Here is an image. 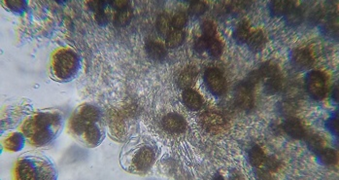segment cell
I'll list each match as a JSON object with an SVG mask.
<instances>
[{
    "mask_svg": "<svg viewBox=\"0 0 339 180\" xmlns=\"http://www.w3.org/2000/svg\"><path fill=\"white\" fill-rule=\"evenodd\" d=\"M6 4L13 11H22L25 8V0H6Z\"/></svg>",
    "mask_w": 339,
    "mask_h": 180,
    "instance_id": "obj_35",
    "label": "cell"
},
{
    "mask_svg": "<svg viewBox=\"0 0 339 180\" xmlns=\"http://www.w3.org/2000/svg\"><path fill=\"white\" fill-rule=\"evenodd\" d=\"M296 7L295 0H271L269 9L273 16H286Z\"/></svg>",
    "mask_w": 339,
    "mask_h": 180,
    "instance_id": "obj_9",
    "label": "cell"
},
{
    "mask_svg": "<svg viewBox=\"0 0 339 180\" xmlns=\"http://www.w3.org/2000/svg\"><path fill=\"white\" fill-rule=\"evenodd\" d=\"M98 115L99 114H98L97 109L88 106L83 108V110L81 111L80 117H82L88 123H92L98 119Z\"/></svg>",
    "mask_w": 339,
    "mask_h": 180,
    "instance_id": "obj_24",
    "label": "cell"
},
{
    "mask_svg": "<svg viewBox=\"0 0 339 180\" xmlns=\"http://www.w3.org/2000/svg\"><path fill=\"white\" fill-rule=\"evenodd\" d=\"M306 90L312 99L316 101L323 100L327 92L325 74L318 71L310 72L306 77Z\"/></svg>",
    "mask_w": 339,
    "mask_h": 180,
    "instance_id": "obj_1",
    "label": "cell"
},
{
    "mask_svg": "<svg viewBox=\"0 0 339 180\" xmlns=\"http://www.w3.org/2000/svg\"><path fill=\"white\" fill-rule=\"evenodd\" d=\"M284 131L295 140H302L305 136V131L301 121L296 118H289L283 124Z\"/></svg>",
    "mask_w": 339,
    "mask_h": 180,
    "instance_id": "obj_10",
    "label": "cell"
},
{
    "mask_svg": "<svg viewBox=\"0 0 339 180\" xmlns=\"http://www.w3.org/2000/svg\"><path fill=\"white\" fill-rule=\"evenodd\" d=\"M86 134H87V139L91 143H96L100 137L98 129L93 125L88 126V128L86 129Z\"/></svg>",
    "mask_w": 339,
    "mask_h": 180,
    "instance_id": "obj_31",
    "label": "cell"
},
{
    "mask_svg": "<svg viewBox=\"0 0 339 180\" xmlns=\"http://www.w3.org/2000/svg\"><path fill=\"white\" fill-rule=\"evenodd\" d=\"M204 82L207 89L217 97L223 96L226 91V81L223 73L217 69H209L204 73Z\"/></svg>",
    "mask_w": 339,
    "mask_h": 180,
    "instance_id": "obj_3",
    "label": "cell"
},
{
    "mask_svg": "<svg viewBox=\"0 0 339 180\" xmlns=\"http://www.w3.org/2000/svg\"><path fill=\"white\" fill-rule=\"evenodd\" d=\"M266 160H267V157L265 156L263 149L260 146L255 145L251 148L249 152V162L253 167L257 169L264 168Z\"/></svg>",
    "mask_w": 339,
    "mask_h": 180,
    "instance_id": "obj_15",
    "label": "cell"
},
{
    "mask_svg": "<svg viewBox=\"0 0 339 180\" xmlns=\"http://www.w3.org/2000/svg\"><path fill=\"white\" fill-rule=\"evenodd\" d=\"M319 160L325 166H334L338 163V154L331 148H323L319 153Z\"/></svg>",
    "mask_w": 339,
    "mask_h": 180,
    "instance_id": "obj_21",
    "label": "cell"
},
{
    "mask_svg": "<svg viewBox=\"0 0 339 180\" xmlns=\"http://www.w3.org/2000/svg\"><path fill=\"white\" fill-rule=\"evenodd\" d=\"M185 38V33L181 30H175L173 32H170L168 36H166V46L171 49L178 48L184 43Z\"/></svg>",
    "mask_w": 339,
    "mask_h": 180,
    "instance_id": "obj_20",
    "label": "cell"
},
{
    "mask_svg": "<svg viewBox=\"0 0 339 180\" xmlns=\"http://www.w3.org/2000/svg\"><path fill=\"white\" fill-rule=\"evenodd\" d=\"M264 167H266L267 170H268L269 172H275V171H277L278 168H279V163H278V161H277L276 159H274V158H270V159L267 158Z\"/></svg>",
    "mask_w": 339,
    "mask_h": 180,
    "instance_id": "obj_37",
    "label": "cell"
},
{
    "mask_svg": "<svg viewBox=\"0 0 339 180\" xmlns=\"http://www.w3.org/2000/svg\"><path fill=\"white\" fill-rule=\"evenodd\" d=\"M95 20L99 25H102V26L106 25V23L108 22V18H107V15L105 14L104 10H101V11L95 13Z\"/></svg>",
    "mask_w": 339,
    "mask_h": 180,
    "instance_id": "obj_38",
    "label": "cell"
},
{
    "mask_svg": "<svg viewBox=\"0 0 339 180\" xmlns=\"http://www.w3.org/2000/svg\"><path fill=\"white\" fill-rule=\"evenodd\" d=\"M291 61L295 69L299 71L308 70L313 65V59L310 52L306 49H297L291 56Z\"/></svg>",
    "mask_w": 339,
    "mask_h": 180,
    "instance_id": "obj_7",
    "label": "cell"
},
{
    "mask_svg": "<svg viewBox=\"0 0 339 180\" xmlns=\"http://www.w3.org/2000/svg\"><path fill=\"white\" fill-rule=\"evenodd\" d=\"M170 27H171V21L166 14H161L157 17L155 28H156L157 33L160 36H168V34L170 33Z\"/></svg>",
    "mask_w": 339,
    "mask_h": 180,
    "instance_id": "obj_22",
    "label": "cell"
},
{
    "mask_svg": "<svg viewBox=\"0 0 339 180\" xmlns=\"http://www.w3.org/2000/svg\"><path fill=\"white\" fill-rule=\"evenodd\" d=\"M234 100L238 108L245 111L252 110L254 108L253 88L245 81L239 83L234 90Z\"/></svg>",
    "mask_w": 339,
    "mask_h": 180,
    "instance_id": "obj_4",
    "label": "cell"
},
{
    "mask_svg": "<svg viewBox=\"0 0 339 180\" xmlns=\"http://www.w3.org/2000/svg\"><path fill=\"white\" fill-rule=\"evenodd\" d=\"M207 10V5L200 0L194 1L191 3V5L189 6V14L191 16L194 17H199L201 15H203Z\"/></svg>",
    "mask_w": 339,
    "mask_h": 180,
    "instance_id": "obj_27",
    "label": "cell"
},
{
    "mask_svg": "<svg viewBox=\"0 0 339 180\" xmlns=\"http://www.w3.org/2000/svg\"><path fill=\"white\" fill-rule=\"evenodd\" d=\"M128 3L129 0H111V4L114 9H116L117 11L128 7Z\"/></svg>",
    "mask_w": 339,
    "mask_h": 180,
    "instance_id": "obj_39",
    "label": "cell"
},
{
    "mask_svg": "<svg viewBox=\"0 0 339 180\" xmlns=\"http://www.w3.org/2000/svg\"><path fill=\"white\" fill-rule=\"evenodd\" d=\"M187 22H188V16L185 13L180 12L172 18L171 26L175 30H182L187 25Z\"/></svg>",
    "mask_w": 339,
    "mask_h": 180,
    "instance_id": "obj_28",
    "label": "cell"
},
{
    "mask_svg": "<svg viewBox=\"0 0 339 180\" xmlns=\"http://www.w3.org/2000/svg\"><path fill=\"white\" fill-rule=\"evenodd\" d=\"M197 75V71L194 67H188L180 73L177 79V84L182 89H188L190 87Z\"/></svg>",
    "mask_w": 339,
    "mask_h": 180,
    "instance_id": "obj_17",
    "label": "cell"
},
{
    "mask_svg": "<svg viewBox=\"0 0 339 180\" xmlns=\"http://www.w3.org/2000/svg\"><path fill=\"white\" fill-rule=\"evenodd\" d=\"M162 126L168 133L180 134L186 130L187 123L182 116L176 113H171L163 118Z\"/></svg>",
    "mask_w": 339,
    "mask_h": 180,
    "instance_id": "obj_6",
    "label": "cell"
},
{
    "mask_svg": "<svg viewBox=\"0 0 339 180\" xmlns=\"http://www.w3.org/2000/svg\"><path fill=\"white\" fill-rule=\"evenodd\" d=\"M146 52L148 56L154 61H162L166 57V49L159 43L149 41L146 44Z\"/></svg>",
    "mask_w": 339,
    "mask_h": 180,
    "instance_id": "obj_16",
    "label": "cell"
},
{
    "mask_svg": "<svg viewBox=\"0 0 339 180\" xmlns=\"http://www.w3.org/2000/svg\"><path fill=\"white\" fill-rule=\"evenodd\" d=\"M201 31H202L203 36H205L207 38H213L216 36V34H217V29H216L215 25L210 21H206L202 24Z\"/></svg>",
    "mask_w": 339,
    "mask_h": 180,
    "instance_id": "obj_29",
    "label": "cell"
},
{
    "mask_svg": "<svg viewBox=\"0 0 339 180\" xmlns=\"http://www.w3.org/2000/svg\"><path fill=\"white\" fill-rule=\"evenodd\" d=\"M251 35V31H250V27L249 24L245 21L239 23L237 25V27L234 30L233 33V38L234 40L239 43V44H243L246 43L249 36Z\"/></svg>",
    "mask_w": 339,
    "mask_h": 180,
    "instance_id": "obj_18",
    "label": "cell"
},
{
    "mask_svg": "<svg viewBox=\"0 0 339 180\" xmlns=\"http://www.w3.org/2000/svg\"><path fill=\"white\" fill-rule=\"evenodd\" d=\"M296 108V105L292 102H284L280 105V112L284 115H290L295 113Z\"/></svg>",
    "mask_w": 339,
    "mask_h": 180,
    "instance_id": "obj_34",
    "label": "cell"
},
{
    "mask_svg": "<svg viewBox=\"0 0 339 180\" xmlns=\"http://www.w3.org/2000/svg\"><path fill=\"white\" fill-rule=\"evenodd\" d=\"M207 51L210 54V56L213 58H219L222 55L223 45H222L221 41L216 38V36L209 39Z\"/></svg>",
    "mask_w": 339,
    "mask_h": 180,
    "instance_id": "obj_23",
    "label": "cell"
},
{
    "mask_svg": "<svg viewBox=\"0 0 339 180\" xmlns=\"http://www.w3.org/2000/svg\"><path fill=\"white\" fill-rule=\"evenodd\" d=\"M302 10L295 7L290 13L286 15L287 22L290 26H299L302 22Z\"/></svg>",
    "mask_w": 339,
    "mask_h": 180,
    "instance_id": "obj_25",
    "label": "cell"
},
{
    "mask_svg": "<svg viewBox=\"0 0 339 180\" xmlns=\"http://www.w3.org/2000/svg\"><path fill=\"white\" fill-rule=\"evenodd\" d=\"M333 99H334V101L336 102V103H339V87L338 86H336L335 88H334V90H333Z\"/></svg>",
    "mask_w": 339,
    "mask_h": 180,
    "instance_id": "obj_40",
    "label": "cell"
},
{
    "mask_svg": "<svg viewBox=\"0 0 339 180\" xmlns=\"http://www.w3.org/2000/svg\"><path fill=\"white\" fill-rule=\"evenodd\" d=\"M327 128L329 129V131L333 135L339 136V117H338V115L336 117H332L327 122Z\"/></svg>",
    "mask_w": 339,
    "mask_h": 180,
    "instance_id": "obj_33",
    "label": "cell"
},
{
    "mask_svg": "<svg viewBox=\"0 0 339 180\" xmlns=\"http://www.w3.org/2000/svg\"><path fill=\"white\" fill-rule=\"evenodd\" d=\"M210 38H207L205 36H201L200 38H198L194 44V50L201 54L205 51H207V47H208V42H209Z\"/></svg>",
    "mask_w": 339,
    "mask_h": 180,
    "instance_id": "obj_32",
    "label": "cell"
},
{
    "mask_svg": "<svg viewBox=\"0 0 339 180\" xmlns=\"http://www.w3.org/2000/svg\"><path fill=\"white\" fill-rule=\"evenodd\" d=\"M202 127L210 134L217 135L225 130L226 119L217 112H206L200 117Z\"/></svg>",
    "mask_w": 339,
    "mask_h": 180,
    "instance_id": "obj_5",
    "label": "cell"
},
{
    "mask_svg": "<svg viewBox=\"0 0 339 180\" xmlns=\"http://www.w3.org/2000/svg\"><path fill=\"white\" fill-rule=\"evenodd\" d=\"M20 176L22 179H35L36 177L34 176V170L33 168L29 165V164H22L19 169Z\"/></svg>",
    "mask_w": 339,
    "mask_h": 180,
    "instance_id": "obj_30",
    "label": "cell"
},
{
    "mask_svg": "<svg viewBox=\"0 0 339 180\" xmlns=\"http://www.w3.org/2000/svg\"><path fill=\"white\" fill-rule=\"evenodd\" d=\"M56 1H58V2H63V1H65V0H56Z\"/></svg>",
    "mask_w": 339,
    "mask_h": 180,
    "instance_id": "obj_43",
    "label": "cell"
},
{
    "mask_svg": "<svg viewBox=\"0 0 339 180\" xmlns=\"http://www.w3.org/2000/svg\"><path fill=\"white\" fill-rule=\"evenodd\" d=\"M88 6L92 11L96 13V12H99L101 10H104L105 5L103 3H101L100 0H89Z\"/></svg>",
    "mask_w": 339,
    "mask_h": 180,
    "instance_id": "obj_36",
    "label": "cell"
},
{
    "mask_svg": "<svg viewBox=\"0 0 339 180\" xmlns=\"http://www.w3.org/2000/svg\"><path fill=\"white\" fill-rule=\"evenodd\" d=\"M246 43L252 52L259 53L264 50L266 45V37L264 32L256 31L254 33H251Z\"/></svg>",
    "mask_w": 339,
    "mask_h": 180,
    "instance_id": "obj_11",
    "label": "cell"
},
{
    "mask_svg": "<svg viewBox=\"0 0 339 180\" xmlns=\"http://www.w3.org/2000/svg\"><path fill=\"white\" fill-rule=\"evenodd\" d=\"M132 19V10L129 7L118 10V13L115 15L114 24L118 28L125 27L129 24Z\"/></svg>",
    "mask_w": 339,
    "mask_h": 180,
    "instance_id": "obj_19",
    "label": "cell"
},
{
    "mask_svg": "<svg viewBox=\"0 0 339 180\" xmlns=\"http://www.w3.org/2000/svg\"><path fill=\"white\" fill-rule=\"evenodd\" d=\"M307 144L309 149H311L313 152H316L317 154L324 148L323 139L316 135H313L307 139Z\"/></svg>",
    "mask_w": 339,
    "mask_h": 180,
    "instance_id": "obj_26",
    "label": "cell"
},
{
    "mask_svg": "<svg viewBox=\"0 0 339 180\" xmlns=\"http://www.w3.org/2000/svg\"><path fill=\"white\" fill-rule=\"evenodd\" d=\"M101 3H103L104 5H106L108 2H111V0H100Z\"/></svg>",
    "mask_w": 339,
    "mask_h": 180,
    "instance_id": "obj_41",
    "label": "cell"
},
{
    "mask_svg": "<svg viewBox=\"0 0 339 180\" xmlns=\"http://www.w3.org/2000/svg\"><path fill=\"white\" fill-rule=\"evenodd\" d=\"M154 160V153L149 147H143L135 156L133 163L137 170L145 172L149 170Z\"/></svg>",
    "mask_w": 339,
    "mask_h": 180,
    "instance_id": "obj_8",
    "label": "cell"
},
{
    "mask_svg": "<svg viewBox=\"0 0 339 180\" xmlns=\"http://www.w3.org/2000/svg\"><path fill=\"white\" fill-rule=\"evenodd\" d=\"M183 103L188 109L196 111L201 108L203 101L197 92L191 89H186L183 93Z\"/></svg>",
    "mask_w": 339,
    "mask_h": 180,
    "instance_id": "obj_12",
    "label": "cell"
},
{
    "mask_svg": "<svg viewBox=\"0 0 339 180\" xmlns=\"http://www.w3.org/2000/svg\"><path fill=\"white\" fill-rule=\"evenodd\" d=\"M77 69V57L70 51L61 52L55 61V72L60 78L70 77Z\"/></svg>",
    "mask_w": 339,
    "mask_h": 180,
    "instance_id": "obj_2",
    "label": "cell"
},
{
    "mask_svg": "<svg viewBox=\"0 0 339 180\" xmlns=\"http://www.w3.org/2000/svg\"><path fill=\"white\" fill-rule=\"evenodd\" d=\"M187 1H189V2H191V3H192V2H194V1H197V0H187Z\"/></svg>",
    "mask_w": 339,
    "mask_h": 180,
    "instance_id": "obj_42",
    "label": "cell"
},
{
    "mask_svg": "<svg viewBox=\"0 0 339 180\" xmlns=\"http://www.w3.org/2000/svg\"><path fill=\"white\" fill-rule=\"evenodd\" d=\"M252 6V0H231L227 6L230 15L237 17L245 14Z\"/></svg>",
    "mask_w": 339,
    "mask_h": 180,
    "instance_id": "obj_14",
    "label": "cell"
},
{
    "mask_svg": "<svg viewBox=\"0 0 339 180\" xmlns=\"http://www.w3.org/2000/svg\"><path fill=\"white\" fill-rule=\"evenodd\" d=\"M283 89V78L280 73H276L264 79V93L266 95H275Z\"/></svg>",
    "mask_w": 339,
    "mask_h": 180,
    "instance_id": "obj_13",
    "label": "cell"
}]
</instances>
